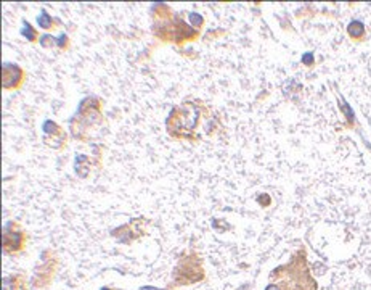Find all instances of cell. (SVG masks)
I'll return each instance as SVG.
<instances>
[{
    "label": "cell",
    "mask_w": 371,
    "mask_h": 290,
    "mask_svg": "<svg viewBox=\"0 0 371 290\" xmlns=\"http://www.w3.org/2000/svg\"><path fill=\"white\" fill-rule=\"evenodd\" d=\"M8 242H12V247H10V250L7 251V253H18V250H21V248L24 247V242H26L24 234H23L21 231H12L10 239L5 237L4 245H7Z\"/></svg>",
    "instance_id": "cell-2"
},
{
    "label": "cell",
    "mask_w": 371,
    "mask_h": 290,
    "mask_svg": "<svg viewBox=\"0 0 371 290\" xmlns=\"http://www.w3.org/2000/svg\"><path fill=\"white\" fill-rule=\"evenodd\" d=\"M267 290H317V282L312 279L304 251L292 256L286 266H280L272 273V284Z\"/></svg>",
    "instance_id": "cell-1"
}]
</instances>
